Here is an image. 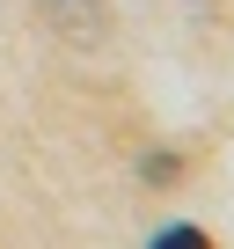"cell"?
Listing matches in <instances>:
<instances>
[{"mask_svg":"<svg viewBox=\"0 0 234 249\" xmlns=\"http://www.w3.org/2000/svg\"><path fill=\"white\" fill-rule=\"evenodd\" d=\"M154 249H212V242H205L198 227H183V220H176V227H161V234H154Z\"/></svg>","mask_w":234,"mask_h":249,"instance_id":"7a4b0ae2","label":"cell"},{"mask_svg":"<svg viewBox=\"0 0 234 249\" xmlns=\"http://www.w3.org/2000/svg\"><path fill=\"white\" fill-rule=\"evenodd\" d=\"M168 176H183V161H168V154H147V183H168Z\"/></svg>","mask_w":234,"mask_h":249,"instance_id":"3957f363","label":"cell"},{"mask_svg":"<svg viewBox=\"0 0 234 249\" xmlns=\"http://www.w3.org/2000/svg\"><path fill=\"white\" fill-rule=\"evenodd\" d=\"M44 15L59 30H73V37H95L102 30V0H44Z\"/></svg>","mask_w":234,"mask_h":249,"instance_id":"6da1fadb","label":"cell"}]
</instances>
